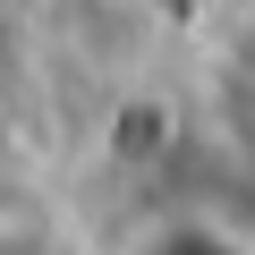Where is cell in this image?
Masks as SVG:
<instances>
[{"label": "cell", "instance_id": "3", "mask_svg": "<svg viewBox=\"0 0 255 255\" xmlns=\"http://www.w3.org/2000/svg\"><path fill=\"white\" fill-rule=\"evenodd\" d=\"M111 9H128V17L153 26V34H204L230 0H111Z\"/></svg>", "mask_w": 255, "mask_h": 255}, {"label": "cell", "instance_id": "4", "mask_svg": "<svg viewBox=\"0 0 255 255\" xmlns=\"http://www.w3.org/2000/svg\"><path fill=\"white\" fill-rule=\"evenodd\" d=\"M9 51H17V34H9V17H0V77H9Z\"/></svg>", "mask_w": 255, "mask_h": 255}, {"label": "cell", "instance_id": "2", "mask_svg": "<svg viewBox=\"0 0 255 255\" xmlns=\"http://www.w3.org/2000/svg\"><path fill=\"white\" fill-rule=\"evenodd\" d=\"M213 77H221V111H230V128H238V145L255 153V17H238V26L221 34Z\"/></svg>", "mask_w": 255, "mask_h": 255}, {"label": "cell", "instance_id": "1", "mask_svg": "<svg viewBox=\"0 0 255 255\" xmlns=\"http://www.w3.org/2000/svg\"><path fill=\"white\" fill-rule=\"evenodd\" d=\"M128 255H255V230H238L230 213H162L128 238Z\"/></svg>", "mask_w": 255, "mask_h": 255}]
</instances>
